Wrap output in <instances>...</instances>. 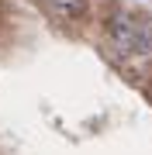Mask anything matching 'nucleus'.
<instances>
[{"mask_svg": "<svg viewBox=\"0 0 152 155\" xmlns=\"http://www.w3.org/2000/svg\"><path fill=\"white\" fill-rule=\"evenodd\" d=\"M38 11L59 28H79V24L97 21V0H35Z\"/></svg>", "mask_w": 152, "mask_h": 155, "instance_id": "1", "label": "nucleus"}, {"mask_svg": "<svg viewBox=\"0 0 152 155\" xmlns=\"http://www.w3.org/2000/svg\"><path fill=\"white\" fill-rule=\"evenodd\" d=\"M138 4H142V0H138Z\"/></svg>", "mask_w": 152, "mask_h": 155, "instance_id": "2", "label": "nucleus"}]
</instances>
